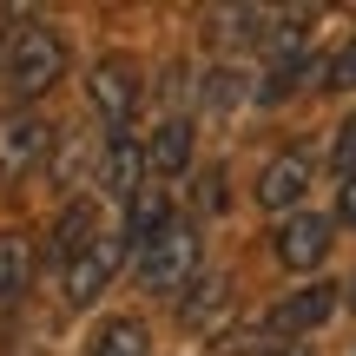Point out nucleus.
<instances>
[{"mask_svg":"<svg viewBox=\"0 0 356 356\" xmlns=\"http://www.w3.org/2000/svg\"><path fill=\"white\" fill-rule=\"evenodd\" d=\"M53 264H60V284H66V304H92V297L113 284V264L126 244L113 238V231L99 225V211H92L86 198H73L60 211V225H53Z\"/></svg>","mask_w":356,"mask_h":356,"instance_id":"1","label":"nucleus"},{"mask_svg":"<svg viewBox=\"0 0 356 356\" xmlns=\"http://www.w3.org/2000/svg\"><path fill=\"white\" fill-rule=\"evenodd\" d=\"M60 79H66V40H60V26L20 20L7 33V73H0V86H7L20 106H33V99H47Z\"/></svg>","mask_w":356,"mask_h":356,"instance_id":"2","label":"nucleus"},{"mask_svg":"<svg viewBox=\"0 0 356 356\" xmlns=\"http://www.w3.org/2000/svg\"><path fill=\"white\" fill-rule=\"evenodd\" d=\"M132 270H139V284H145V291H159V297L191 291V284L204 277V231L191 225V218H172V225L132 257Z\"/></svg>","mask_w":356,"mask_h":356,"instance_id":"3","label":"nucleus"},{"mask_svg":"<svg viewBox=\"0 0 356 356\" xmlns=\"http://www.w3.org/2000/svg\"><path fill=\"white\" fill-rule=\"evenodd\" d=\"M86 99H92V113L106 119V132H132V113H139V99H145V66L132 60V53H106V60L92 66V79H86Z\"/></svg>","mask_w":356,"mask_h":356,"instance_id":"4","label":"nucleus"},{"mask_svg":"<svg viewBox=\"0 0 356 356\" xmlns=\"http://www.w3.org/2000/svg\"><path fill=\"white\" fill-rule=\"evenodd\" d=\"M337 284H304V291H291L284 304H270L264 310V337H291V343H304L317 323H330L337 317Z\"/></svg>","mask_w":356,"mask_h":356,"instance_id":"5","label":"nucleus"},{"mask_svg":"<svg viewBox=\"0 0 356 356\" xmlns=\"http://www.w3.org/2000/svg\"><path fill=\"white\" fill-rule=\"evenodd\" d=\"M330 218L323 211H291L277 225V238H270V251H277V264L284 270H317L323 257H330Z\"/></svg>","mask_w":356,"mask_h":356,"instance_id":"6","label":"nucleus"},{"mask_svg":"<svg viewBox=\"0 0 356 356\" xmlns=\"http://www.w3.org/2000/svg\"><path fill=\"white\" fill-rule=\"evenodd\" d=\"M53 152V126L33 113V106H13L0 113V172H26Z\"/></svg>","mask_w":356,"mask_h":356,"instance_id":"7","label":"nucleus"},{"mask_svg":"<svg viewBox=\"0 0 356 356\" xmlns=\"http://www.w3.org/2000/svg\"><path fill=\"white\" fill-rule=\"evenodd\" d=\"M304 191H310V152H277L264 172H257V204L264 211H277V218H291V211H304Z\"/></svg>","mask_w":356,"mask_h":356,"instance_id":"8","label":"nucleus"},{"mask_svg":"<svg viewBox=\"0 0 356 356\" xmlns=\"http://www.w3.org/2000/svg\"><path fill=\"white\" fill-rule=\"evenodd\" d=\"M99 185H106V198H119V204L145 185V139H139V132H106V145H99Z\"/></svg>","mask_w":356,"mask_h":356,"instance_id":"9","label":"nucleus"},{"mask_svg":"<svg viewBox=\"0 0 356 356\" xmlns=\"http://www.w3.org/2000/svg\"><path fill=\"white\" fill-rule=\"evenodd\" d=\"M165 225H172V198H165V185H139V191L126 198V218H119V244L139 257Z\"/></svg>","mask_w":356,"mask_h":356,"instance_id":"10","label":"nucleus"},{"mask_svg":"<svg viewBox=\"0 0 356 356\" xmlns=\"http://www.w3.org/2000/svg\"><path fill=\"white\" fill-rule=\"evenodd\" d=\"M238 310V284H231V270H204L198 284H191V297H185V330H218V323Z\"/></svg>","mask_w":356,"mask_h":356,"instance_id":"11","label":"nucleus"},{"mask_svg":"<svg viewBox=\"0 0 356 356\" xmlns=\"http://www.w3.org/2000/svg\"><path fill=\"white\" fill-rule=\"evenodd\" d=\"M26 284H33V244L20 231H7L0 238V323L26 304Z\"/></svg>","mask_w":356,"mask_h":356,"instance_id":"12","label":"nucleus"},{"mask_svg":"<svg viewBox=\"0 0 356 356\" xmlns=\"http://www.w3.org/2000/svg\"><path fill=\"white\" fill-rule=\"evenodd\" d=\"M185 165H191V119H165V126L145 139V172L178 178Z\"/></svg>","mask_w":356,"mask_h":356,"instance_id":"13","label":"nucleus"},{"mask_svg":"<svg viewBox=\"0 0 356 356\" xmlns=\"http://www.w3.org/2000/svg\"><path fill=\"white\" fill-rule=\"evenodd\" d=\"M86 356H152V330L139 317H106L92 330V350Z\"/></svg>","mask_w":356,"mask_h":356,"instance_id":"14","label":"nucleus"},{"mask_svg":"<svg viewBox=\"0 0 356 356\" xmlns=\"http://www.w3.org/2000/svg\"><path fill=\"white\" fill-rule=\"evenodd\" d=\"M330 165H337V178H356V113L337 126V139H330Z\"/></svg>","mask_w":356,"mask_h":356,"instance_id":"15","label":"nucleus"},{"mask_svg":"<svg viewBox=\"0 0 356 356\" xmlns=\"http://www.w3.org/2000/svg\"><path fill=\"white\" fill-rule=\"evenodd\" d=\"M323 86H337V92H356V40L337 60H323Z\"/></svg>","mask_w":356,"mask_h":356,"instance_id":"16","label":"nucleus"},{"mask_svg":"<svg viewBox=\"0 0 356 356\" xmlns=\"http://www.w3.org/2000/svg\"><path fill=\"white\" fill-rule=\"evenodd\" d=\"M337 225H356V178L337 185Z\"/></svg>","mask_w":356,"mask_h":356,"instance_id":"17","label":"nucleus"},{"mask_svg":"<svg viewBox=\"0 0 356 356\" xmlns=\"http://www.w3.org/2000/svg\"><path fill=\"white\" fill-rule=\"evenodd\" d=\"M257 356H317L310 343H277V350H257Z\"/></svg>","mask_w":356,"mask_h":356,"instance_id":"18","label":"nucleus"},{"mask_svg":"<svg viewBox=\"0 0 356 356\" xmlns=\"http://www.w3.org/2000/svg\"><path fill=\"white\" fill-rule=\"evenodd\" d=\"M0 73H7V26H0Z\"/></svg>","mask_w":356,"mask_h":356,"instance_id":"19","label":"nucleus"},{"mask_svg":"<svg viewBox=\"0 0 356 356\" xmlns=\"http://www.w3.org/2000/svg\"><path fill=\"white\" fill-rule=\"evenodd\" d=\"M350 310H356V284H350Z\"/></svg>","mask_w":356,"mask_h":356,"instance_id":"20","label":"nucleus"}]
</instances>
